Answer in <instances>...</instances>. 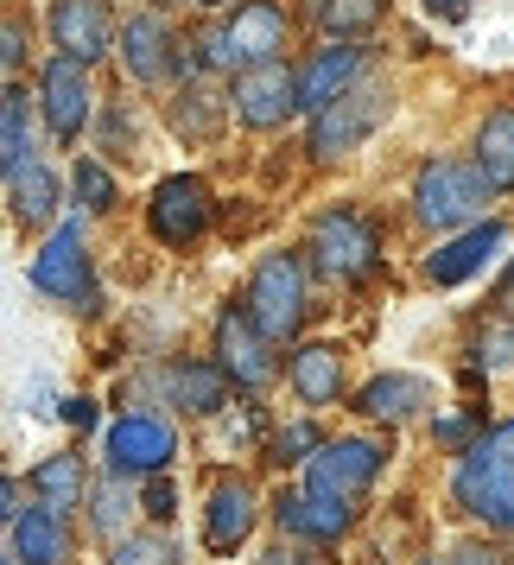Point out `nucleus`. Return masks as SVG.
I'll list each match as a JSON object with an SVG mask.
<instances>
[{
	"label": "nucleus",
	"instance_id": "obj_36",
	"mask_svg": "<svg viewBox=\"0 0 514 565\" xmlns=\"http://www.w3.org/2000/svg\"><path fill=\"white\" fill-rule=\"evenodd\" d=\"M147 514H153V521H172V514H179V495H172V483H165V477H153V483H147Z\"/></svg>",
	"mask_w": 514,
	"mask_h": 565
},
{
	"label": "nucleus",
	"instance_id": "obj_10",
	"mask_svg": "<svg viewBox=\"0 0 514 565\" xmlns=\"http://www.w3.org/2000/svg\"><path fill=\"white\" fill-rule=\"evenodd\" d=\"M172 463V426L153 413H128L108 426V470L115 477H159Z\"/></svg>",
	"mask_w": 514,
	"mask_h": 565
},
{
	"label": "nucleus",
	"instance_id": "obj_17",
	"mask_svg": "<svg viewBox=\"0 0 514 565\" xmlns=\"http://www.w3.org/2000/svg\"><path fill=\"white\" fill-rule=\"evenodd\" d=\"M121 64H128L133 83H159L179 64V45H172V32H165L159 13H133L128 26H121Z\"/></svg>",
	"mask_w": 514,
	"mask_h": 565
},
{
	"label": "nucleus",
	"instance_id": "obj_26",
	"mask_svg": "<svg viewBox=\"0 0 514 565\" xmlns=\"http://www.w3.org/2000/svg\"><path fill=\"white\" fill-rule=\"evenodd\" d=\"M83 489H89V477H83V458H71V451H57V458H45L32 470V495L52 502V509H77Z\"/></svg>",
	"mask_w": 514,
	"mask_h": 565
},
{
	"label": "nucleus",
	"instance_id": "obj_11",
	"mask_svg": "<svg viewBox=\"0 0 514 565\" xmlns=\"http://www.w3.org/2000/svg\"><path fill=\"white\" fill-rule=\"evenodd\" d=\"M229 103H235V121H248V128H280L286 115L299 108V77L286 71L280 57H274V64H255V71L235 77Z\"/></svg>",
	"mask_w": 514,
	"mask_h": 565
},
{
	"label": "nucleus",
	"instance_id": "obj_39",
	"mask_svg": "<svg viewBox=\"0 0 514 565\" xmlns=\"http://www.w3.org/2000/svg\"><path fill=\"white\" fill-rule=\"evenodd\" d=\"M451 565H495V559H489V553H458Z\"/></svg>",
	"mask_w": 514,
	"mask_h": 565
},
{
	"label": "nucleus",
	"instance_id": "obj_30",
	"mask_svg": "<svg viewBox=\"0 0 514 565\" xmlns=\"http://www.w3.org/2000/svg\"><path fill=\"white\" fill-rule=\"evenodd\" d=\"M483 433H489V413L483 407H458V413H445V419L432 426V438L445 445V451H470Z\"/></svg>",
	"mask_w": 514,
	"mask_h": 565
},
{
	"label": "nucleus",
	"instance_id": "obj_42",
	"mask_svg": "<svg viewBox=\"0 0 514 565\" xmlns=\"http://www.w3.org/2000/svg\"><path fill=\"white\" fill-rule=\"evenodd\" d=\"M502 292H508V299H514V274H508V286H502Z\"/></svg>",
	"mask_w": 514,
	"mask_h": 565
},
{
	"label": "nucleus",
	"instance_id": "obj_21",
	"mask_svg": "<svg viewBox=\"0 0 514 565\" xmlns=\"http://www.w3.org/2000/svg\"><path fill=\"white\" fill-rule=\"evenodd\" d=\"M419 407H432V387L419 382V375H375V382L356 394V413H368V419H387V426L413 419Z\"/></svg>",
	"mask_w": 514,
	"mask_h": 565
},
{
	"label": "nucleus",
	"instance_id": "obj_16",
	"mask_svg": "<svg viewBox=\"0 0 514 565\" xmlns=\"http://www.w3.org/2000/svg\"><path fill=\"white\" fill-rule=\"evenodd\" d=\"M52 39H57V52L96 64V57L108 52V39H115L108 7H103V0H57V7H52Z\"/></svg>",
	"mask_w": 514,
	"mask_h": 565
},
{
	"label": "nucleus",
	"instance_id": "obj_28",
	"mask_svg": "<svg viewBox=\"0 0 514 565\" xmlns=\"http://www.w3.org/2000/svg\"><path fill=\"white\" fill-rule=\"evenodd\" d=\"M13 210H20V223H52V210H57V184L45 166H26V172H13Z\"/></svg>",
	"mask_w": 514,
	"mask_h": 565
},
{
	"label": "nucleus",
	"instance_id": "obj_34",
	"mask_svg": "<svg viewBox=\"0 0 514 565\" xmlns=\"http://www.w3.org/2000/svg\"><path fill=\"white\" fill-rule=\"evenodd\" d=\"M508 362H514V324L495 318L483 331V343H476V369H508Z\"/></svg>",
	"mask_w": 514,
	"mask_h": 565
},
{
	"label": "nucleus",
	"instance_id": "obj_7",
	"mask_svg": "<svg viewBox=\"0 0 514 565\" xmlns=\"http://www.w3.org/2000/svg\"><path fill=\"white\" fill-rule=\"evenodd\" d=\"M32 292L45 299H64V306H89L96 286H89V255H83V223H57L52 242L32 255Z\"/></svg>",
	"mask_w": 514,
	"mask_h": 565
},
{
	"label": "nucleus",
	"instance_id": "obj_31",
	"mask_svg": "<svg viewBox=\"0 0 514 565\" xmlns=\"http://www.w3.org/2000/svg\"><path fill=\"white\" fill-rule=\"evenodd\" d=\"M89 527H96V534H121V527H128V477H115V483L96 489V514H89Z\"/></svg>",
	"mask_w": 514,
	"mask_h": 565
},
{
	"label": "nucleus",
	"instance_id": "obj_44",
	"mask_svg": "<svg viewBox=\"0 0 514 565\" xmlns=\"http://www.w3.org/2000/svg\"><path fill=\"white\" fill-rule=\"evenodd\" d=\"M13 565H20V559H13Z\"/></svg>",
	"mask_w": 514,
	"mask_h": 565
},
{
	"label": "nucleus",
	"instance_id": "obj_18",
	"mask_svg": "<svg viewBox=\"0 0 514 565\" xmlns=\"http://www.w3.org/2000/svg\"><path fill=\"white\" fill-rule=\"evenodd\" d=\"M13 559H20V565H64V559H71V527H64V509L39 502V509L13 514Z\"/></svg>",
	"mask_w": 514,
	"mask_h": 565
},
{
	"label": "nucleus",
	"instance_id": "obj_22",
	"mask_svg": "<svg viewBox=\"0 0 514 565\" xmlns=\"http://www.w3.org/2000/svg\"><path fill=\"white\" fill-rule=\"evenodd\" d=\"M165 387H172V401L184 413H223V401H229V369L223 362H179L165 375Z\"/></svg>",
	"mask_w": 514,
	"mask_h": 565
},
{
	"label": "nucleus",
	"instance_id": "obj_14",
	"mask_svg": "<svg viewBox=\"0 0 514 565\" xmlns=\"http://www.w3.org/2000/svg\"><path fill=\"white\" fill-rule=\"evenodd\" d=\"M362 71H368V52H362V45L331 39V45H324V52L299 71V108H311V115H318V108L336 103L350 83H362Z\"/></svg>",
	"mask_w": 514,
	"mask_h": 565
},
{
	"label": "nucleus",
	"instance_id": "obj_41",
	"mask_svg": "<svg viewBox=\"0 0 514 565\" xmlns=\"http://www.w3.org/2000/svg\"><path fill=\"white\" fill-rule=\"evenodd\" d=\"M426 7H432V13H438V7H445V13H458L463 0H426Z\"/></svg>",
	"mask_w": 514,
	"mask_h": 565
},
{
	"label": "nucleus",
	"instance_id": "obj_9",
	"mask_svg": "<svg viewBox=\"0 0 514 565\" xmlns=\"http://www.w3.org/2000/svg\"><path fill=\"white\" fill-rule=\"evenodd\" d=\"M216 362L229 369L235 387H267L280 375V362H274V337L260 331L248 311H223V324H216Z\"/></svg>",
	"mask_w": 514,
	"mask_h": 565
},
{
	"label": "nucleus",
	"instance_id": "obj_38",
	"mask_svg": "<svg viewBox=\"0 0 514 565\" xmlns=\"http://www.w3.org/2000/svg\"><path fill=\"white\" fill-rule=\"evenodd\" d=\"M0 45H7V52H0V57H7V71H20V57H26V32L7 20V39H0Z\"/></svg>",
	"mask_w": 514,
	"mask_h": 565
},
{
	"label": "nucleus",
	"instance_id": "obj_25",
	"mask_svg": "<svg viewBox=\"0 0 514 565\" xmlns=\"http://www.w3.org/2000/svg\"><path fill=\"white\" fill-rule=\"evenodd\" d=\"M235 103H223L216 89H204V83H184L179 96H172V128L184 134V140H216V128H223V115H229Z\"/></svg>",
	"mask_w": 514,
	"mask_h": 565
},
{
	"label": "nucleus",
	"instance_id": "obj_1",
	"mask_svg": "<svg viewBox=\"0 0 514 565\" xmlns=\"http://www.w3.org/2000/svg\"><path fill=\"white\" fill-rule=\"evenodd\" d=\"M458 509L476 514L483 527H502L514 534V419L489 426L458 463Z\"/></svg>",
	"mask_w": 514,
	"mask_h": 565
},
{
	"label": "nucleus",
	"instance_id": "obj_29",
	"mask_svg": "<svg viewBox=\"0 0 514 565\" xmlns=\"http://www.w3.org/2000/svg\"><path fill=\"white\" fill-rule=\"evenodd\" d=\"M311 13H318V26L331 39H356V32H368L382 20V0H318Z\"/></svg>",
	"mask_w": 514,
	"mask_h": 565
},
{
	"label": "nucleus",
	"instance_id": "obj_23",
	"mask_svg": "<svg viewBox=\"0 0 514 565\" xmlns=\"http://www.w3.org/2000/svg\"><path fill=\"white\" fill-rule=\"evenodd\" d=\"M292 387H299V401H311V407H331L336 394H343V356H336L331 343L292 350Z\"/></svg>",
	"mask_w": 514,
	"mask_h": 565
},
{
	"label": "nucleus",
	"instance_id": "obj_27",
	"mask_svg": "<svg viewBox=\"0 0 514 565\" xmlns=\"http://www.w3.org/2000/svg\"><path fill=\"white\" fill-rule=\"evenodd\" d=\"M26 89H20V83H13V89H7V108H0V115H7V128H0V166H7V179H13V172H26L32 166V128H26Z\"/></svg>",
	"mask_w": 514,
	"mask_h": 565
},
{
	"label": "nucleus",
	"instance_id": "obj_19",
	"mask_svg": "<svg viewBox=\"0 0 514 565\" xmlns=\"http://www.w3.org/2000/svg\"><path fill=\"white\" fill-rule=\"evenodd\" d=\"M274 521H280L286 534H306L318 540V546H331V540L350 534V502H331V495H286L280 489V502H274Z\"/></svg>",
	"mask_w": 514,
	"mask_h": 565
},
{
	"label": "nucleus",
	"instance_id": "obj_37",
	"mask_svg": "<svg viewBox=\"0 0 514 565\" xmlns=\"http://www.w3.org/2000/svg\"><path fill=\"white\" fill-rule=\"evenodd\" d=\"M57 419H64V426H83V433H89V426H96V401H64V407H57Z\"/></svg>",
	"mask_w": 514,
	"mask_h": 565
},
{
	"label": "nucleus",
	"instance_id": "obj_3",
	"mask_svg": "<svg viewBox=\"0 0 514 565\" xmlns=\"http://www.w3.org/2000/svg\"><path fill=\"white\" fill-rule=\"evenodd\" d=\"M413 204H419V216H426L432 230H463V223L483 216L489 179L470 172V166H458V159H426L419 179H413Z\"/></svg>",
	"mask_w": 514,
	"mask_h": 565
},
{
	"label": "nucleus",
	"instance_id": "obj_24",
	"mask_svg": "<svg viewBox=\"0 0 514 565\" xmlns=\"http://www.w3.org/2000/svg\"><path fill=\"white\" fill-rule=\"evenodd\" d=\"M476 172L489 191H514V108H495L476 128Z\"/></svg>",
	"mask_w": 514,
	"mask_h": 565
},
{
	"label": "nucleus",
	"instance_id": "obj_6",
	"mask_svg": "<svg viewBox=\"0 0 514 565\" xmlns=\"http://www.w3.org/2000/svg\"><path fill=\"white\" fill-rule=\"evenodd\" d=\"M382 445L375 438H336V445H318L306 463V489L311 495H331V502H356L362 489L375 483L382 470Z\"/></svg>",
	"mask_w": 514,
	"mask_h": 565
},
{
	"label": "nucleus",
	"instance_id": "obj_8",
	"mask_svg": "<svg viewBox=\"0 0 514 565\" xmlns=\"http://www.w3.org/2000/svg\"><path fill=\"white\" fill-rule=\"evenodd\" d=\"M311 255H318V267L331 280H362L382 248H375V230L362 223L356 210H331V216L311 223Z\"/></svg>",
	"mask_w": 514,
	"mask_h": 565
},
{
	"label": "nucleus",
	"instance_id": "obj_32",
	"mask_svg": "<svg viewBox=\"0 0 514 565\" xmlns=\"http://www.w3.org/2000/svg\"><path fill=\"white\" fill-rule=\"evenodd\" d=\"M108 565H179V553L159 534H133V540H115V559Z\"/></svg>",
	"mask_w": 514,
	"mask_h": 565
},
{
	"label": "nucleus",
	"instance_id": "obj_4",
	"mask_svg": "<svg viewBox=\"0 0 514 565\" xmlns=\"http://www.w3.org/2000/svg\"><path fill=\"white\" fill-rule=\"evenodd\" d=\"M210 45V64H223V71H255V64H274L286 52V13L274 0H242L235 7L229 26H216L204 39Z\"/></svg>",
	"mask_w": 514,
	"mask_h": 565
},
{
	"label": "nucleus",
	"instance_id": "obj_43",
	"mask_svg": "<svg viewBox=\"0 0 514 565\" xmlns=\"http://www.w3.org/2000/svg\"><path fill=\"white\" fill-rule=\"evenodd\" d=\"M197 7H216V0H197Z\"/></svg>",
	"mask_w": 514,
	"mask_h": 565
},
{
	"label": "nucleus",
	"instance_id": "obj_13",
	"mask_svg": "<svg viewBox=\"0 0 514 565\" xmlns=\"http://www.w3.org/2000/svg\"><path fill=\"white\" fill-rule=\"evenodd\" d=\"M147 216H153V235L165 242V248L197 242V235H204V223H210V191H204V179H191V172L165 179V184L153 191Z\"/></svg>",
	"mask_w": 514,
	"mask_h": 565
},
{
	"label": "nucleus",
	"instance_id": "obj_5",
	"mask_svg": "<svg viewBox=\"0 0 514 565\" xmlns=\"http://www.w3.org/2000/svg\"><path fill=\"white\" fill-rule=\"evenodd\" d=\"M248 318H255L260 331L274 337V343H286V337L306 324V267H299V255H267L255 267V280H248Z\"/></svg>",
	"mask_w": 514,
	"mask_h": 565
},
{
	"label": "nucleus",
	"instance_id": "obj_15",
	"mask_svg": "<svg viewBox=\"0 0 514 565\" xmlns=\"http://www.w3.org/2000/svg\"><path fill=\"white\" fill-rule=\"evenodd\" d=\"M502 242H508V230H502L495 216H489V223H470L458 242H445V248L426 260V280H432V286H463L470 274H483L489 255H495Z\"/></svg>",
	"mask_w": 514,
	"mask_h": 565
},
{
	"label": "nucleus",
	"instance_id": "obj_12",
	"mask_svg": "<svg viewBox=\"0 0 514 565\" xmlns=\"http://www.w3.org/2000/svg\"><path fill=\"white\" fill-rule=\"evenodd\" d=\"M39 96H45V121H52L57 140H77L83 121H89V108H96V96H89V64L71 52H57L45 64V77H39Z\"/></svg>",
	"mask_w": 514,
	"mask_h": 565
},
{
	"label": "nucleus",
	"instance_id": "obj_2",
	"mask_svg": "<svg viewBox=\"0 0 514 565\" xmlns=\"http://www.w3.org/2000/svg\"><path fill=\"white\" fill-rule=\"evenodd\" d=\"M387 108H394V96H387V83H350L336 103H324L318 115H311V159H343L356 153L368 134L387 121Z\"/></svg>",
	"mask_w": 514,
	"mask_h": 565
},
{
	"label": "nucleus",
	"instance_id": "obj_35",
	"mask_svg": "<svg viewBox=\"0 0 514 565\" xmlns=\"http://www.w3.org/2000/svg\"><path fill=\"white\" fill-rule=\"evenodd\" d=\"M311 451H318V433H311L306 419H299V426H286V433L274 438V458H280V463H311Z\"/></svg>",
	"mask_w": 514,
	"mask_h": 565
},
{
	"label": "nucleus",
	"instance_id": "obj_20",
	"mask_svg": "<svg viewBox=\"0 0 514 565\" xmlns=\"http://www.w3.org/2000/svg\"><path fill=\"white\" fill-rule=\"evenodd\" d=\"M248 527H255V489L235 477V483H223L216 495H210L204 540L216 546V553H229V546H242V540H248Z\"/></svg>",
	"mask_w": 514,
	"mask_h": 565
},
{
	"label": "nucleus",
	"instance_id": "obj_33",
	"mask_svg": "<svg viewBox=\"0 0 514 565\" xmlns=\"http://www.w3.org/2000/svg\"><path fill=\"white\" fill-rule=\"evenodd\" d=\"M77 204L83 210H108V204H115V179H108L96 159H83V166H77Z\"/></svg>",
	"mask_w": 514,
	"mask_h": 565
},
{
	"label": "nucleus",
	"instance_id": "obj_40",
	"mask_svg": "<svg viewBox=\"0 0 514 565\" xmlns=\"http://www.w3.org/2000/svg\"><path fill=\"white\" fill-rule=\"evenodd\" d=\"M267 565H306V559H299V553H286V546H280V553H274Z\"/></svg>",
	"mask_w": 514,
	"mask_h": 565
}]
</instances>
